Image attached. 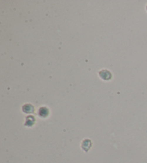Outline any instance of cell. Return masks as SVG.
Returning <instances> with one entry per match:
<instances>
[{
	"label": "cell",
	"mask_w": 147,
	"mask_h": 163,
	"mask_svg": "<svg viewBox=\"0 0 147 163\" xmlns=\"http://www.w3.org/2000/svg\"><path fill=\"white\" fill-rule=\"evenodd\" d=\"M98 75H99L100 78L103 80H110L112 78V73H111V71L106 70V69L100 70L98 72Z\"/></svg>",
	"instance_id": "obj_1"
},
{
	"label": "cell",
	"mask_w": 147,
	"mask_h": 163,
	"mask_svg": "<svg viewBox=\"0 0 147 163\" xmlns=\"http://www.w3.org/2000/svg\"><path fill=\"white\" fill-rule=\"evenodd\" d=\"M50 111L46 106H42L38 110V115L41 118H46L49 116Z\"/></svg>",
	"instance_id": "obj_2"
},
{
	"label": "cell",
	"mask_w": 147,
	"mask_h": 163,
	"mask_svg": "<svg viewBox=\"0 0 147 163\" xmlns=\"http://www.w3.org/2000/svg\"><path fill=\"white\" fill-rule=\"evenodd\" d=\"M92 147V142L89 139H85L81 143V147L85 152H88Z\"/></svg>",
	"instance_id": "obj_3"
},
{
	"label": "cell",
	"mask_w": 147,
	"mask_h": 163,
	"mask_svg": "<svg viewBox=\"0 0 147 163\" xmlns=\"http://www.w3.org/2000/svg\"><path fill=\"white\" fill-rule=\"evenodd\" d=\"M35 122H36V119H35V117H33V116L32 115H30L28 116V117H26L25 126H26V127H31L35 124Z\"/></svg>",
	"instance_id": "obj_4"
},
{
	"label": "cell",
	"mask_w": 147,
	"mask_h": 163,
	"mask_svg": "<svg viewBox=\"0 0 147 163\" xmlns=\"http://www.w3.org/2000/svg\"><path fill=\"white\" fill-rule=\"evenodd\" d=\"M22 111L25 114H32L35 111V108L30 104H26L22 106Z\"/></svg>",
	"instance_id": "obj_5"
},
{
	"label": "cell",
	"mask_w": 147,
	"mask_h": 163,
	"mask_svg": "<svg viewBox=\"0 0 147 163\" xmlns=\"http://www.w3.org/2000/svg\"><path fill=\"white\" fill-rule=\"evenodd\" d=\"M146 11H147V5H146Z\"/></svg>",
	"instance_id": "obj_6"
}]
</instances>
